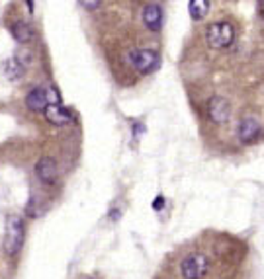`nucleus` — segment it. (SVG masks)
Wrapping results in <instances>:
<instances>
[{"mask_svg": "<svg viewBox=\"0 0 264 279\" xmlns=\"http://www.w3.org/2000/svg\"><path fill=\"white\" fill-rule=\"evenodd\" d=\"M26 4H28L29 12H33V0H26Z\"/></svg>", "mask_w": 264, "mask_h": 279, "instance_id": "obj_17", "label": "nucleus"}, {"mask_svg": "<svg viewBox=\"0 0 264 279\" xmlns=\"http://www.w3.org/2000/svg\"><path fill=\"white\" fill-rule=\"evenodd\" d=\"M163 205H165V197H163V195H156L155 201H153V209H155V211H161Z\"/></svg>", "mask_w": 264, "mask_h": 279, "instance_id": "obj_15", "label": "nucleus"}, {"mask_svg": "<svg viewBox=\"0 0 264 279\" xmlns=\"http://www.w3.org/2000/svg\"><path fill=\"white\" fill-rule=\"evenodd\" d=\"M235 26L227 20H219L209 24L205 29V43L209 49H217V51H223L229 49L235 43Z\"/></svg>", "mask_w": 264, "mask_h": 279, "instance_id": "obj_1", "label": "nucleus"}, {"mask_svg": "<svg viewBox=\"0 0 264 279\" xmlns=\"http://www.w3.org/2000/svg\"><path fill=\"white\" fill-rule=\"evenodd\" d=\"M141 18H143V24L149 31H161L163 28V20H165V14H163V8L156 4V2H151L147 4L143 12H141Z\"/></svg>", "mask_w": 264, "mask_h": 279, "instance_id": "obj_8", "label": "nucleus"}, {"mask_svg": "<svg viewBox=\"0 0 264 279\" xmlns=\"http://www.w3.org/2000/svg\"><path fill=\"white\" fill-rule=\"evenodd\" d=\"M260 135H262V125H260V121H258L256 117L247 116L239 121L237 137H239V141H241L243 144L256 143V141L260 139Z\"/></svg>", "mask_w": 264, "mask_h": 279, "instance_id": "obj_6", "label": "nucleus"}, {"mask_svg": "<svg viewBox=\"0 0 264 279\" xmlns=\"http://www.w3.org/2000/svg\"><path fill=\"white\" fill-rule=\"evenodd\" d=\"M207 270H209V260L202 252L188 254L180 264V273L184 279H204Z\"/></svg>", "mask_w": 264, "mask_h": 279, "instance_id": "obj_4", "label": "nucleus"}, {"mask_svg": "<svg viewBox=\"0 0 264 279\" xmlns=\"http://www.w3.org/2000/svg\"><path fill=\"white\" fill-rule=\"evenodd\" d=\"M258 12H260V18L264 20V0H258Z\"/></svg>", "mask_w": 264, "mask_h": 279, "instance_id": "obj_16", "label": "nucleus"}, {"mask_svg": "<svg viewBox=\"0 0 264 279\" xmlns=\"http://www.w3.org/2000/svg\"><path fill=\"white\" fill-rule=\"evenodd\" d=\"M10 31H12V38L16 39L18 43H29L31 39H33V28L29 26L28 22H14L12 26H10Z\"/></svg>", "mask_w": 264, "mask_h": 279, "instance_id": "obj_11", "label": "nucleus"}, {"mask_svg": "<svg viewBox=\"0 0 264 279\" xmlns=\"http://www.w3.org/2000/svg\"><path fill=\"white\" fill-rule=\"evenodd\" d=\"M43 116L51 125H67V123H73V119H75L71 109L63 104H49L47 109L43 111Z\"/></svg>", "mask_w": 264, "mask_h": 279, "instance_id": "obj_10", "label": "nucleus"}, {"mask_svg": "<svg viewBox=\"0 0 264 279\" xmlns=\"http://www.w3.org/2000/svg\"><path fill=\"white\" fill-rule=\"evenodd\" d=\"M24 238H26L24 221L16 215H8L6 222H4V242H2L4 252L8 256H16L24 246Z\"/></svg>", "mask_w": 264, "mask_h": 279, "instance_id": "obj_2", "label": "nucleus"}, {"mask_svg": "<svg viewBox=\"0 0 264 279\" xmlns=\"http://www.w3.org/2000/svg\"><path fill=\"white\" fill-rule=\"evenodd\" d=\"M36 176L43 185H53L57 182V164H55V160L49 158V156L39 158L38 164H36Z\"/></svg>", "mask_w": 264, "mask_h": 279, "instance_id": "obj_7", "label": "nucleus"}, {"mask_svg": "<svg viewBox=\"0 0 264 279\" xmlns=\"http://www.w3.org/2000/svg\"><path fill=\"white\" fill-rule=\"evenodd\" d=\"M207 117L214 121L215 125H223L231 119V114H233V107H231V102L223 96H212L207 100Z\"/></svg>", "mask_w": 264, "mask_h": 279, "instance_id": "obj_5", "label": "nucleus"}, {"mask_svg": "<svg viewBox=\"0 0 264 279\" xmlns=\"http://www.w3.org/2000/svg\"><path fill=\"white\" fill-rule=\"evenodd\" d=\"M4 75H6L10 80H20V78L26 75V65H24L18 57H12L10 61H6V65H4Z\"/></svg>", "mask_w": 264, "mask_h": 279, "instance_id": "obj_12", "label": "nucleus"}, {"mask_svg": "<svg viewBox=\"0 0 264 279\" xmlns=\"http://www.w3.org/2000/svg\"><path fill=\"white\" fill-rule=\"evenodd\" d=\"M188 12H190L192 20H196V22L204 20L207 16V12H209V0H190Z\"/></svg>", "mask_w": 264, "mask_h": 279, "instance_id": "obj_13", "label": "nucleus"}, {"mask_svg": "<svg viewBox=\"0 0 264 279\" xmlns=\"http://www.w3.org/2000/svg\"><path fill=\"white\" fill-rule=\"evenodd\" d=\"M49 104H51V100H49V90L43 86L29 90V94L26 96V106H28V109L36 111V114H43V111L47 109Z\"/></svg>", "mask_w": 264, "mask_h": 279, "instance_id": "obj_9", "label": "nucleus"}, {"mask_svg": "<svg viewBox=\"0 0 264 279\" xmlns=\"http://www.w3.org/2000/svg\"><path fill=\"white\" fill-rule=\"evenodd\" d=\"M129 63L139 75H151L161 65V57L155 49H133L129 51Z\"/></svg>", "mask_w": 264, "mask_h": 279, "instance_id": "obj_3", "label": "nucleus"}, {"mask_svg": "<svg viewBox=\"0 0 264 279\" xmlns=\"http://www.w3.org/2000/svg\"><path fill=\"white\" fill-rule=\"evenodd\" d=\"M78 4L86 10H96L102 4V0H78Z\"/></svg>", "mask_w": 264, "mask_h": 279, "instance_id": "obj_14", "label": "nucleus"}]
</instances>
